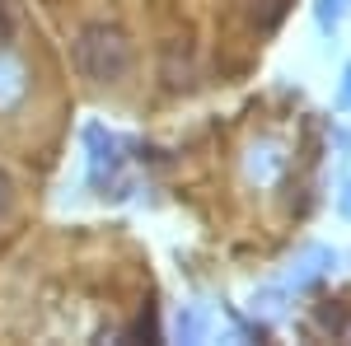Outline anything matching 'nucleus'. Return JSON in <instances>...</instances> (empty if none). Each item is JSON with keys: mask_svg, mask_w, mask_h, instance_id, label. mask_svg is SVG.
<instances>
[{"mask_svg": "<svg viewBox=\"0 0 351 346\" xmlns=\"http://www.w3.org/2000/svg\"><path fill=\"white\" fill-rule=\"evenodd\" d=\"M75 66H80L89 80L99 84H112L122 80L127 71H132V47H127V38L108 24H89L80 28V38H75Z\"/></svg>", "mask_w": 351, "mask_h": 346, "instance_id": "nucleus-1", "label": "nucleus"}, {"mask_svg": "<svg viewBox=\"0 0 351 346\" xmlns=\"http://www.w3.org/2000/svg\"><path fill=\"white\" fill-rule=\"evenodd\" d=\"M84 140H89V183L122 197V187H127L122 183V145L112 136H104V127H89Z\"/></svg>", "mask_w": 351, "mask_h": 346, "instance_id": "nucleus-2", "label": "nucleus"}, {"mask_svg": "<svg viewBox=\"0 0 351 346\" xmlns=\"http://www.w3.org/2000/svg\"><path fill=\"white\" fill-rule=\"evenodd\" d=\"M19 99H24V66H19L14 56L0 52V112L14 108Z\"/></svg>", "mask_w": 351, "mask_h": 346, "instance_id": "nucleus-3", "label": "nucleus"}, {"mask_svg": "<svg viewBox=\"0 0 351 346\" xmlns=\"http://www.w3.org/2000/svg\"><path fill=\"white\" fill-rule=\"evenodd\" d=\"M281 164H286V155H281L276 145H258V150L248 155V178H258V183H276V178H281Z\"/></svg>", "mask_w": 351, "mask_h": 346, "instance_id": "nucleus-4", "label": "nucleus"}, {"mask_svg": "<svg viewBox=\"0 0 351 346\" xmlns=\"http://www.w3.org/2000/svg\"><path fill=\"white\" fill-rule=\"evenodd\" d=\"M342 14H347V0H319V24L324 28H332Z\"/></svg>", "mask_w": 351, "mask_h": 346, "instance_id": "nucleus-5", "label": "nucleus"}, {"mask_svg": "<svg viewBox=\"0 0 351 346\" xmlns=\"http://www.w3.org/2000/svg\"><path fill=\"white\" fill-rule=\"evenodd\" d=\"M281 10H286V0H263V14H258V24L271 28L276 19H281Z\"/></svg>", "mask_w": 351, "mask_h": 346, "instance_id": "nucleus-6", "label": "nucleus"}, {"mask_svg": "<svg viewBox=\"0 0 351 346\" xmlns=\"http://www.w3.org/2000/svg\"><path fill=\"white\" fill-rule=\"evenodd\" d=\"M10 206H14V183H10V173H0V220L10 215Z\"/></svg>", "mask_w": 351, "mask_h": 346, "instance_id": "nucleus-7", "label": "nucleus"}, {"mask_svg": "<svg viewBox=\"0 0 351 346\" xmlns=\"http://www.w3.org/2000/svg\"><path fill=\"white\" fill-rule=\"evenodd\" d=\"M10 33H14V19H10V5L0 0V47L10 42Z\"/></svg>", "mask_w": 351, "mask_h": 346, "instance_id": "nucleus-8", "label": "nucleus"}, {"mask_svg": "<svg viewBox=\"0 0 351 346\" xmlns=\"http://www.w3.org/2000/svg\"><path fill=\"white\" fill-rule=\"evenodd\" d=\"M342 103L351 108V66H347V75H342Z\"/></svg>", "mask_w": 351, "mask_h": 346, "instance_id": "nucleus-9", "label": "nucleus"}]
</instances>
